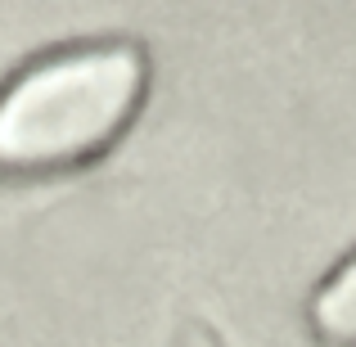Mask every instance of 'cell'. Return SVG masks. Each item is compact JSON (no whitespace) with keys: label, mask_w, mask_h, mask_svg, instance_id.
I'll use <instances>...</instances> for the list:
<instances>
[{"label":"cell","mask_w":356,"mask_h":347,"mask_svg":"<svg viewBox=\"0 0 356 347\" xmlns=\"http://www.w3.org/2000/svg\"><path fill=\"white\" fill-rule=\"evenodd\" d=\"M136 45H77L27 63L0 90V176H59L99 158L145 99Z\"/></svg>","instance_id":"cell-1"},{"label":"cell","mask_w":356,"mask_h":347,"mask_svg":"<svg viewBox=\"0 0 356 347\" xmlns=\"http://www.w3.org/2000/svg\"><path fill=\"white\" fill-rule=\"evenodd\" d=\"M312 334L325 347H356V252L339 261L312 293Z\"/></svg>","instance_id":"cell-2"}]
</instances>
